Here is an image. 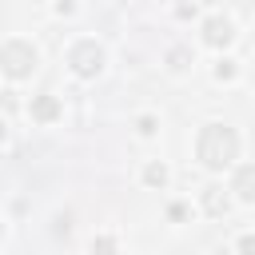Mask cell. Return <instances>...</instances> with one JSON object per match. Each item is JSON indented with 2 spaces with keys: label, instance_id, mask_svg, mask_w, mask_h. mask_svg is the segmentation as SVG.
<instances>
[{
  "label": "cell",
  "instance_id": "8992f818",
  "mask_svg": "<svg viewBox=\"0 0 255 255\" xmlns=\"http://www.w3.org/2000/svg\"><path fill=\"white\" fill-rule=\"evenodd\" d=\"M56 112H60V104H56L52 96H40V100L32 104V116H36V120H52Z\"/></svg>",
  "mask_w": 255,
  "mask_h": 255
},
{
  "label": "cell",
  "instance_id": "7a4b0ae2",
  "mask_svg": "<svg viewBox=\"0 0 255 255\" xmlns=\"http://www.w3.org/2000/svg\"><path fill=\"white\" fill-rule=\"evenodd\" d=\"M0 64H4L8 76H28L32 64H36V52H32L28 44H8V48L0 52Z\"/></svg>",
  "mask_w": 255,
  "mask_h": 255
},
{
  "label": "cell",
  "instance_id": "6da1fadb",
  "mask_svg": "<svg viewBox=\"0 0 255 255\" xmlns=\"http://www.w3.org/2000/svg\"><path fill=\"white\" fill-rule=\"evenodd\" d=\"M231 155H235V135L223 124L203 128V135H199V159L207 167H223V163H231Z\"/></svg>",
  "mask_w": 255,
  "mask_h": 255
},
{
  "label": "cell",
  "instance_id": "4fadbf2b",
  "mask_svg": "<svg viewBox=\"0 0 255 255\" xmlns=\"http://www.w3.org/2000/svg\"><path fill=\"white\" fill-rule=\"evenodd\" d=\"M0 139H4V124H0Z\"/></svg>",
  "mask_w": 255,
  "mask_h": 255
},
{
  "label": "cell",
  "instance_id": "8fae6325",
  "mask_svg": "<svg viewBox=\"0 0 255 255\" xmlns=\"http://www.w3.org/2000/svg\"><path fill=\"white\" fill-rule=\"evenodd\" d=\"M231 72H235V68H231V64H227V60H223V64H219V68H215V76H219V80H231Z\"/></svg>",
  "mask_w": 255,
  "mask_h": 255
},
{
  "label": "cell",
  "instance_id": "3957f363",
  "mask_svg": "<svg viewBox=\"0 0 255 255\" xmlns=\"http://www.w3.org/2000/svg\"><path fill=\"white\" fill-rule=\"evenodd\" d=\"M72 64H76V72H80V76H96V72H100V64H104V52H100L96 44H80V48L72 52Z\"/></svg>",
  "mask_w": 255,
  "mask_h": 255
},
{
  "label": "cell",
  "instance_id": "30bf717a",
  "mask_svg": "<svg viewBox=\"0 0 255 255\" xmlns=\"http://www.w3.org/2000/svg\"><path fill=\"white\" fill-rule=\"evenodd\" d=\"M239 251H243V255H255V235H243V239H239Z\"/></svg>",
  "mask_w": 255,
  "mask_h": 255
},
{
  "label": "cell",
  "instance_id": "7c38bea8",
  "mask_svg": "<svg viewBox=\"0 0 255 255\" xmlns=\"http://www.w3.org/2000/svg\"><path fill=\"white\" fill-rule=\"evenodd\" d=\"M139 131H143V135H151V131H155V120H151V116H143V120H139Z\"/></svg>",
  "mask_w": 255,
  "mask_h": 255
},
{
  "label": "cell",
  "instance_id": "9c48e42d",
  "mask_svg": "<svg viewBox=\"0 0 255 255\" xmlns=\"http://www.w3.org/2000/svg\"><path fill=\"white\" fill-rule=\"evenodd\" d=\"M163 179H167V171H163L159 163H151V167H147V183H163Z\"/></svg>",
  "mask_w": 255,
  "mask_h": 255
},
{
  "label": "cell",
  "instance_id": "277c9868",
  "mask_svg": "<svg viewBox=\"0 0 255 255\" xmlns=\"http://www.w3.org/2000/svg\"><path fill=\"white\" fill-rule=\"evenodd\" d=\"M203 36H207V44H215V48H219V44H227V40H231V24L215 16V20H207V28H203Z\"/></svg>",
  "mask_w": 255,
  "mask_h": 255
},
{
  "label": "cell",
  "instance_id": "ba28073f",
  "mask_svg": "<svg viewBox=\"0 0 255 255\" xmlns=\"http://www.w3.org/2000/svg\"><path fill=\"white\" fill-rule=\"evenodd\" d=\"M92 251H96V255H112V251H116V239H112V235H100V239L92 243Z\"/></svg>",
  "mask_w": 255,
  "mask_h": 255
},
{
  "label": "cell",
  "instance_id": "5b68a950",
  "mask_svg": "<svg viewBox=\"0 0 255 255\" xmlns=\"http://www.w3.org/2000/svg\"><path fill=\"white\" fill-rule=\"evenodd\" d=\"M235 191H239L243 199H255V167H239V175H235Z\"/></svg>",
  "mask_w": 255,
  "mask_h": 255
},
{
  "label": "cell",
  "instance_id": "52a82bcc",
  "mask_svg": "<svg viewBox=\"0 0 255 255\" xmlns=\"http://www.w3.org/2000/svg\"><path fill=\"white\" fill-rule=\"evenodd\" d=\"M203 203H207V211H215V215H219V211L227 207V199L219 195V187H207V195H203Z\"/></svg>",
  "mask_w": 255,
  "mask_h": 255
}]
</instances>
